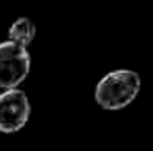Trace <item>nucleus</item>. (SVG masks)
<instances>
[{"label": "nucleus", "mask_w": 153, "mask_h": 151, "mask_svg": "<svg viewBox=\"0 0 153 151\" xmlns=\"http://www.w3.org/2000/svg\"><path fill=\"white\" fill-rule=\"evenodd\" d=\"M139 91V73L132 70H114L98 80L94 89V100L105 110H121L137 98Z\"/></svg>", "instance_id": "nucleus-1"}, {"label": "nucleus", "mask_w": 153, "mask_h": 151, "mask_svg": "<svg viewBox=\"0 0 153 151\" xmlns=\"http://www.w3.org/2000/svg\"><path fill=\"white\" fill-rule=\"evenodd\" d=\"M36 38V25L30 18H18L11 29H9V39L7 41H13L23 48H27L30 43H34Z\"/></svg>", "instance_id": "nucleus-4"}, {"label": "nucleus", "mask_w": 153, "mask_h": 151, "mask_svg": "<svg viewBox=\"0 0 153 151\" xmlns=\"http://www.w3.org/2000/svg\"><path fill=\"white\" fill-rule=\"evenodd\" d=\"M30 71V53L27 48L13 43H0V87L4 91L18 89Z\"/></svg>", "instance_id": "nucleus-2"}, {"label": "nucleus", "mask_w": 153, "mask_h": 151, "mask_svg": "<svg viewBox=\"0 0 153 151\" xmlns=\"http://www.w3.org/2000/svg\"><path fill=\"white\" fill-rule=\"evenodd\" d=\"M30 115V103L22 89H9L0 94V132H20Z\"/></svg>", "instance_id": "nucleus-3"}]
</instances>
